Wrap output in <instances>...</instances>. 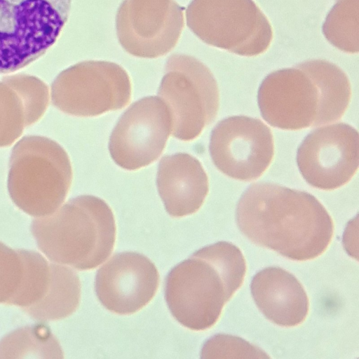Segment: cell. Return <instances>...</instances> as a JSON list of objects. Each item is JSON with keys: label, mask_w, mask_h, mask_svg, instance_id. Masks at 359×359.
<instances>
[{"label": "cell", "mask_w": 359, "mask_h": 359, "mask_svg": "<svg viewBox=\"0 0 359 359\" xmlns=\"http://www.w3.org/2000/svg\"><path fill=\"white\" fill-rule=\"evenodd\" d=\"M184 10L174 0H123L116 18L120 44L139 57L165 55L180 39Z\"/></svg>", "instance_id": "obj_11"}, {"label": "cell", "mask_w": 359, "mask_h": 359, "mask_svg": "<svg viewBox=\"0 0 359 359\" xmlns=\"http://www.w3.org/2000/svg\"><path fill=\"white\" fill-rule=\"evenodd\" d=\"M359 0H337L323 25L327 40L348 53H357L358 42Z\"/></svg>", "instance_id": "obj_19"}, {"label": "cell", "mask_w": 359, "mask_h": 359, "mask_svg": "<svg viewBox=\"0 0 359 359\" xmlns=\"http://www.w3.org/2000/svg\"><path fill=\"white\" fill-rule=\"evenodd\" d=\"M172 131L170 111L155 96L140 99L124 111L109 142L114 161L134 170L155 161L161 154Z\"/></svg>", "instance_id": "obj_12"}, {"label": "cell", "mask_w": 359, "mask_h": 359, "mask_svg": "<svg viewBox=\"0 0 359 359\" xmlns=\"http://www.w3.org/2000/svg\"><path fill=\"white\" fill-rule=\"evenodd\" d=\"M31 231L50 261L78 270L95 269L104 262L116 238L111 208L90 195L72 198L53 213L34 219Z\"/></svg>", "instance_id": "obj_4"}, {"label": "cell", "mask_w": 359, "mask_h": 359, "mask_svg": "<svg viewBox=\"0 0 359 359\" xmlns=\"http://www.w3.org/2000/svg\"><path fill=\"white\" fill-rule=\"evenodd\" d=\"M72 180L68 154L55 141L28 135L13 147L8 190L13 202L25 213L36 217L53 213L66 198Z\"/></svg>", "instance_id": "obj_5"}, {"label": "cell", "mask_w": 359, "mask_h": 359, "mask_svg": "<svg viewBox=\"0 0 359 359\" xmlns=\"http://www.w3.org/2000/svg\"><path fill=\"white\" fill-rule=\"evenodd\" d=\"M1 131H2V115H1V109L0 106V147H1Z\"/></svg>", "instance_id": "obj_22"}, {"label": "cell", "mask_w": 359, "mask_h": 359, "mask_svg": "<svg viewBox=\"0 0 359 359\" xmlns=\"http://www.w3.org/2000/svg\"><path fill=\"white\" fill-rule=\"evenodd\" d=\"M159 274L144 255L124 252L114 255L97 271L95 290L107 310L120 315L133 314L144 307L155 295Z\"/></svg>", "instance_id": "obj_14"}, {"label": "cell", "mask_w": 359, "mask_h": 359, "mask_svg": "<svg viewBox=\"0 0 359 359\" xmlns=\"http://www.w3.org/2000/svg\"><path fill=\"white\" fill-rule=\"evenodd\" d=\"M187 25L204 43L242 56H255L269 47V21L253 0H192Z\"/></svg>", "instance_id": "obj_7"}, {"label": "cell", "mask_w": 359, "mask_h": 359, "mask_svg": "<svg viewBox=\"0 0 359 359\" xmlns=\"http://www.w3.org/2000/svg\"><path fill=\"white\" fill-rule=\"evenodd\" d=\"M156 185L167 212L174 217L196 212L208 193V178L201 163L186 153L161 159Z\"/></svg>", "instance_id": "obj_15"}, {"label": "cell", "mask_w": 359, "mask_h": 359, "mask_svg": "<svg viewBox=\"0 0 359 359\" xmlns=\"http://www.w3.org/2000/svg\"><path fill=\"white\" fill-rule=\"evenodd\" d=\"M251 293L257 307L272 323L284 327L296 326L309 311L307 294L300 282L280 267H267L253 277Z\"/></svg>", "instance_id": "obj_16"}, {"label": "cell", "mask_w": 359, "mask_h": 359, "mask_svg": "<svg viewBox=\"0 0 359 359\" xmlns=\"http://www.w3.org/2000/svg\"><path fill=\"white\" fill-rule=\"evenodd\" d=\"M201 358H269V356L258 347L238 337L219 334L205 343Z\"/></svg>", "instance_id": "obj_21"}, {"label": "cell", "mask_w": 359, "mask_h": 359, "mask_svg": "<svg viewBox=\"0 0 359 359\" xmlns=\"http://www.w3.org/2000/svg\"><path fill=\"white\" fill-rule=\"evenodd\" d=\"M72 0H0V73L44 55L66 24Z\"/></svg>", "instance_id": "obj_6"}, {"label": "cell", "mask_w": 359, "mask_h": 359, "mask_svg": "<svg viewBox=\"0 0 359 359\" xmlns=\"http://www.w3.org/2000/svg\"><path fill=\"white\" fill-rule=\"evenodd\" d=\"M246 262L241 250L225 241L205 246L168 274L165 299L172 316L192 330H205L243 284Z\"/></svg>", "instance_id": "obj_3"}, {"label": "cell", "mask_w": 359, "mask_h": 359, "mask_svg": "<svg viewBox=\"0 0 359 359\" xmlns=\"http://www.w3.org/2000/svg\"><path fill=\"white\" fill-rule=\"evenodd\" d=\"M25 270L23 250H13L0 242V304L14 305Z\"/></svg>", "instance_id": "obj_20"}, {"label": "cell", "mask_w": 359, "mask_h": 359, "mask_svg": "<svg viewBox=\"0 0 359 359\" xmlns=\"http://www.w3.org/2000/svg\"><path fill=\"white\" fill-rule=\"evenodd\" d=\"M359 136L351 125L338 123L313 130L297 153V163L311 186L332 190L348 183L358 168Z\"/></svg>", "instance_id": "obj_13"}, {"label": "cell", "mask_w": 359, "mask_h": 359, "mask_svg": "<svg viewBox=\"0 0 359 359\" xmlns=\"http://www.w3.org/2000/svg\"><path fill=\"white\" fill-rule=\"evenodd\" d=\"M236 216L240 231L253 243L298 261L324 252L334 232L332 217L316 197L269 182L244 191Z\"/></svg>", "instance_id": "obj_1"}, {"label": "cell", "mask_w": 359, "mask_h": 359, "mask_svg": "<svg viewBox=\"0 0 359 359\" xmlns=\"http://www.w3.org/2000/svg\"><path fill=\"white\" fill-rule=\"evenodd\" d=\"M61 358L60 344L43 324L20 327L0 340V358Z\"/></svg>", "instance_id": "obj_18"}, {"label": "cell", "mask_w": 359, "mask_h": 359, "mask_svg": "<svg viewBox=\"0 0 359 359\" xmlns=\"http://www.w3.org/2000/svg\"><path fill=\"white\" fill-rule=\"evenodd\" d=\"M51 280L43 298L23 311L39 321L63 319L78 308L81 283L77 273L63 264H50Z\"/></svg>", "instance_id": "obj_17"}, {"label": "cell", "mask_w": 359, "mask_h": 359, "mask_svg": "<svg viewBox=\"0 0 359 359\" xmlns=\"http://www.w3.org/2000/svg\"><path fill=\"white\" fill-rule=\"evenodd\" d=\"M351 97L346 74L324 60H309L271 72L257 93L262 118L274 128L290 130L339 120Z\"/></svg>", "instance_id": "obj_2"}, {"label": "cell", "mask_w": 359, "mask_h": 359, "mask_svg": "<svg viewBox=\"0 0 359 359\" xmlns=\"http://www.w3.org/2000/svg\"><path fill=\"white\" fill-rule=\"evenodd\" d=\"M158 95L170 111L172 135L183 141L197 137L219 109V89L213 74L201 61L184 54L168 58Z\"/></svg>", "instance_id": "obj_8"}, {"label": "cell", "mask_w": 359, "mask_h": 359, "mask_svg": "<svg viewBox=\"0 0 359 359\" xmlns=\"http://www.w3.org/2000/svg\"><path fill=\"white\" fill-rule=\"evenodd\" d=\"M209 149L216 168L240 181L259 178L274 154L271 129L261 120L233 116L219 121L212 130Z\"/></svg>", "instance_id": "obj_10"}, {"label": "cell", "mask_w": 359, "mask_h": 359, "mask_svg": "<svg viewBox=\"0 0 359 359\" xmlns=\"http://www.w3.org/2000/svg\"><path fill=\"white\" fill-rule=\"evenodd\" d=\"M53 104L76 116H96L125 107L131 84L120 65L107 61H84L60 73L51 86Z\"/></svg>", "instance_id": "obj_9"}]
</instances>
